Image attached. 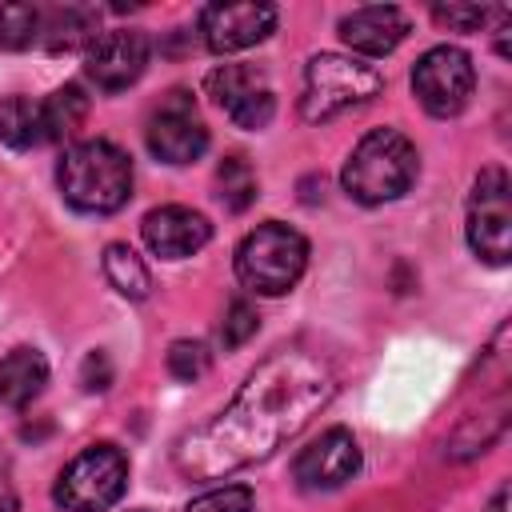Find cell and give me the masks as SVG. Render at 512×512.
Masks as SVG:
<instances>
[{"label":"cell","mask_w":512,"mask_h":512,"mask_svg":"<svg viewBox=\"0 0 512 512\" xmlns=\"http://www.w3.org/2000/svg\"><path fill=\"white\" fill-rule=\"evenodd\" d=\"M332 396L336 376L320 356L304 348L272 352L248 372L224 412L176 440L172 464L188 480H216L240 472L256 460H268L320 408H328Z\"/></svg>","instance_id":"1"},{"label":"cell","mask_w":512,"mask_h":512,"mask_svg":"<svg viewBox=\"0 0 512 512\" xmlns=\"http://www.w3.org/2000/svg\"><path fill=\"white\" fill-rule=\"evenodd\" d=\"M56 184L76 212L108 216L132 196V160L112 140H80L64 152Z\"/></svg>","instance_id":"2"},{"label":"cell","mask_w":512,"mask_h":512,"mask_svg":"<svg viewBox=\"0 0 512 512\" xmlns=\"http://www.w3.org/2000/svg\"><path fill=\"white\" fill-rule=\"evenodd\" d=\"M416 172V144L396 128H376L348 152L340 184L356 204H388L412 188Z\"/></svg>","instance_id":"3"},{"label":"cell","mask_w":512,"mask_h":512,"mask_svg":"<svg viewBox=\"0 0 512 512\" xmlns=\"http://www.w3.org/2000/svg\"><path fill=\"white\" fill-rule=\"evenodd\" d=\"M304 268H308V240L280 220L256 224L236 248V276L256 296H284L288 288H296Z\"/></svg>","instance_id":"4"},{"label":"cell","mask_w":512,"mask_h":512,"mask_svg":"<svg viewBox=\"0 0 512 512\" xmlns=\"http://www.w3.org/2000/svg\"><path fill=\"white\" fill-rule=\"evenodd\" d=\"M384 88V76L372 64H360L340 52H320L304 68V92H300V116L308 124H324L348 108L368 104Z\"/></svg>","instance_id":"5"},{"label":"cell","mask_w":512,"mask_h":512,"mask_svg":"<svg viewBox=\"0 0 512 512\" xmlns=\"http://www.w3.org/2000/svg\"><path fill=\"white\" fill-rule=\"evenodd\" d=\"M128 488V456L116 444H88L68 460L52 496L64 512H108Z\"/></svg>","instance_id":"6"},{"label":"cell","mask_w":512,"mask_h":512,"mask_svg":"<svg viewBox=\"0 0 512 512\" xmlns=\"http://www.w3.org/2000/svg\"><path fill=\"white\" fill-rule=\"evenodd\" d=\"M468 244L484 264H508L512 256V184L504 168H484L468 196Z\"/></svg>","instance_id":"7"},{"label":"cell","mask_w":512,"mask_h":512,"mask_svg":"<svg viewBox=\"0 0 512 512\" xmlns=\"http://www.w3.org/2000/svg\"><path fill=\"white\" fill-rule=\"evenodd\" d=\"M476 88V68L472 56L456 44H436L428 48L416 68H412V92L432 116H456L464 112L468 96Z\"/></svg>","instance_id":"8"},{"label":"cell","mask_w":512,"mask_h":512,"mask_svg":"<svg viewBox=\"0 0 512 512\" xmlns=\"http://www.w3.org/2000/svg\"><path fill=\"white\" fill-rule=\"evenodd\" d=\"M144 140L152 148L156 160L164 164H192L204 156L208 148V128L196 112V100L184 88H172L168 96H160V104L148 116Z\"/></svg>","instance_id":"9"},{"label":"cell","mask_w":512,"mask_h":512,"mask_svg":"<svg viewBox=\"0 0 512 512\" xmlns=\"http://www.w3.org/2000/svg\"><path fill=\"white\" fill-rule=\"evenodd\" d=\"M204 88L236 128H264L276 112L272 88H268L264 72L252 64H220L208 72Z\"/></svg>","instance_id":"10"},{"label":"cell","mask_w":512,"mask_h":512,"mask_svg":"<svg viewBox=\"0 0 512 512\" xmlns=\"http://www.w3.org/2000/svg\"><path fill=\"white\" fill-rule=\"evenodd\" d=\"M148 36L136 32V28H116V32H100L92 44H88V56H84V72L96 88L104 92H120L128 84H136L148 68Z\"/></svg>","instance_id":"11"},{"label":"cell","mask_w":512,"mask_h":512,"mask_svg":"<svg viewBox=\"0 0 512 512\" xmlns=\"http://www.w3.org/2000/svg\"><path fill=\"white\" fill-rule=\"evenodd\" d=\"M356 472H360V444L348 428H328L292 460V480L304 492H332L348 484Z\"/></svg>","instance_id":"12"},{"label":"cell","mask_w":512,"mask_h":512,"mask_svg":"<svg viewBox=\"0 0 512 512\" xmlns=\"http://www.w3.org/2000/svg\"><path fill=\"white\" fill-rule=\"evenodd\" d=\"M276 28V8L256 0H232V4H208L200 8V36L212 52H244L260 44Z\"/></svg>","instance_id":"13"},{"label":"cell","mask_w":512,"mask_h":512,"mask_svg":"<svg viewBox=\"0 0 512 512\" xmlns=\"http://www.w3.org/2000/svg\"><path fill=\"white\" fill-rule=\"evenodd\" d=\"M140 232H144V244L164 256V260H184V256H196L208 240H212V224L208 216L184 208V204H164V208H152L144 220H140Z\"/></svg>","instance_id":"14"},{"label":"cell","mask_w":512,"mask_h":512,"mask_svg":"<svg viewBox=\"0 0 512 512\" xmlns=\"http://www.w3.org/2000/svg\"><path fill=\"white\" fill-rule=\"evenodd\" d=\"M404 36H408V16L392 4L352 8L340 20V40L360 56H388Z\"/></svg>","instance_id":"15"},{"label":"cell","mask_w":512,"mask_h":512,"mask_svg":"<svg viewBox=\"0 0 512 512\" xmlns=\"http://www.w3.org/2000/svg\"><path fill=\"white\" fill-rule=\"evenodd\" d=\"M100 16L96 8H84V4H64V8H40V40L48 52H76V48H88L100 32Z\"/></svg>","instance_id":"16"},{"label":"cell","mask_w":512,"mask_h":512,"mask_svg":"<svg viewBox=\"0 0 512 512\" xmlns=\"http://www.w3.org/2000/svg\"><path fill=\"white\" fill-rule=\"evenodd\" d=\"M48 384V360L36 348H12L0 356V404L24 408L32 404Z\"/></svg>","instance_id":"17"},{"label":"cell","mask_w":512,"mask_h":512,"mask_svg":"<svg viewBox=\"0 0 512 512\" xmlns=\"http://www.w3.org/2000/svg\"><path fill=\"white\" fill-rule=\"evenodd\" d=\"M88 108H92V104H88V96H84L80 84L56 88V92L40 104V112H44V140H72V136L84 128Z\"/></svg>","instance_id":"18"},{"label":"cell","mask_w":512,"mask_h":512,"mask_svg":"<svg viewBox=\"0 0 512 512\" xmlns=\"http://www.w3.org/2000/svg\"><path fill=\"white\" fill-rule=\"evenodd\" d=\"M0 140L8 148H36L44 144V112L28 96H4L0 100Z\"/></svg>","instance_id":"19"},{"label":"cell","mask_w":512,"mask_h":512,"mask_svg":"<svg viewBox=\"0 0 512 512\" xmlns=\"http://www.w3.org/2000/svg\"><path fill=\"white\" fill-rule=\"evenodd\" d=\"M104 276L108 284L128 296V300H144L152 292V276H148V264L128 248V244H108L104 248Z\"/></svg>","instance_id":"20"},{"label":"cell","mask_w":512,"mask_h":512,"mask_svg":"<svg viewBox=\"0 0 512 512\" xmlns=\"http://www.w3.org/2000/svg\"><path fill=\"white\" fill-rule=\"evenodd\" d=\"M216 188H220V200L228 212H244L252 200H256V172L244 156H228L220 168H216Z\"/></svg>","instance_id":"21"},{"label":"cell","mask_w":512,"mask_h":512,"mask_svg":"<svg viewBox=\"0 0 512 512\" xmlns=\"http://www.w3.org/2000/svg\"><path fill=\"white\" fill-rule=\"evenodd\" d=\"M432 20L440 28L480 32L484 24H508V8H500V4H436Z\"/></svg>","instance_id":"22"},{"label":"cell","mask_w":512,"mask_h":512,"mask_svg":"<svg viewBox=\"0 0 512 512\" xmlns=\"http://www.w3.org/2000/svg\"><path fill=\"white\" fill-rule=\"evenodd\" d=\"M40 40V8L36 4H4L0 8V48L20 52Z\"/></svg>","instance_id":"23"},{"label":"cell","mask_w":512,"mask_h":512,"mask_svg":"<svg viewBox=\"0 0 512 512\" xmlns=\"http://www.w3.org/2000/svg\"><path fill=\"white\" fill-rule=\"evenodd\" d=\"M208 364H212V352H208L200 340H176V344L168 348V372H172L176 380H184V384L200 380V376L208 372Z\"/></svg>","instance_id":"24"},{"label":"cell","mask_w":512,"mask_h":512,"mask_svg":"<svg viewBox=\"0 0 512 512\" xmlns=\"http://www.w3.org/2000/svg\"><path fill=\"white\" fill-rule=\"evenodd\" d=\"M256 328H260L256 308H252L248 300H232L228 312H224V324H220V344H224L228 352H236L240 344H248V340L256 336Z\"/></svg>","instance_id":"25"},{"label":"cell","mask_w":512,"mask_h":512,"mask_svg":"<svg viewBox=\"0 0 512 512\" xmlns=\"http://www.w3.org/2000/svg\"><path fill=\"white\" fill-rule=\"evenodd\" d=\"M256 500H252V488L244 484H224V488H212L204 496H196L184 512H252Z\"/></svg>","instance_id":"26"},{"label":"cell","mask_w":512,"mask_h":512,"mask_svg":"<svg viewBox=\"0 0 512 512\" xmlns=\"http://www.w3.org/2000/svg\"><path fill=\"white\" fill-rule=\"evenodd\" d=\"M80 384H84L88 392H104V388L112 384V360H108L100 348L84 356V364H80Z\"/></svg>","instance_id":"27"},{"label":"cell","mask_w":512,"mask_h":512,"mask_svg":"<svg viewBox=\"0 0 512 512\" xmlns=\"http://www.w3.org/2000/svg\"><path fill=\"white\" fill-rule=\"evenodd\" d=\"M16 508H20V496L8 480V472H0V512H16Z\"/></svg>","instance_id":"28"},{"label":"cell","mask_w":512,"mask_h":512,"mask_svg":"<svg viewBox=\"0 0 512 512\" xmlns=\"http://www.w3.org/2000/svg\"><path fill=\"white\" fill-rule=\"evenodd\" d=\"M504 500H508V492L500 488V492H496V500H492V512H504Z\"/></svg>","instance_id":"29"}]
</instances>
